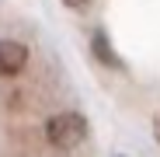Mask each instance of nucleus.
I'll use <instances>...</instances> for the list:
<instances>
[{"instance_id": "nucleus-1", "label": "nucleus", "mask_w": 160, "mask_h": 157, "mask_svg": "<svg viewBox=\"0 0 160 157\" xmlns=\"http://www.w3.org/2000/svg\"><path fill=\"white\" fill-rule=\"evenodd\" d=\"M45 140L59 150H73L77 143L87 140V119L80 112H59L45 122Z\"/></svg>"}, {"instance_id": "nucleus-2", "label": "nucleus", "mask_w": 160, "mask_h": 157, "mask_svg": "<svg viewBox=\"0 0 160 157\" xmlns=\"http://www.w3.org/2000/svg\"><path fill=\"white\" fill-rule=\"evenodd\" d=\"M28 63V45L18 39H0V77H18Z\"/></svg>"}, {"instance_id": "nucleus-3", "label": "nucleus", "mask_w": 160, "mask_h": 157, "mask_svg": "<svg viewBox=\"0 0 160 157\" xmlns=\"http://www.w3.org/2000/svg\"><path fill=\"white\" fill-rule=\"evenodd\" d=\"M94 52H98L101 60H108L112 66H122V63H118V56H112V49H108V39H104V35H98V39H94Z\"/></svg>"}, {"instance_id": "nucleus-4", "label": "nucleus", "mask_w": 160, "mask_h": 157, "mask_svg": "<svg viewBox=\"0 0 160 157\" xmlns=\"http://www.w3.org/2000/svg\"><path fill=\"white\" fill-rule=\"evenodd\" d=\"M63 4H66V7H73V11H80V7H87L91 0H63Z\"/></svg>"}, {"instance_id": "nucleus-5", "label": "nucleus", "mask_w": 160, "mask_h": 157, "mask_svg": "<svg viewBox=\"0 0 160 157\" xmlns=\"http://www.w3.org/2000/svg\"><path fill=\"white\" fill-rule=\"evenodd\" d=\"M153 136H157V143H160V115L153 119Z\"/></svg>"}]
</instances>
